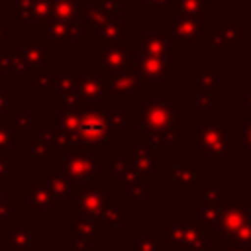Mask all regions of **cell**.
<instances>
[{
    "mask_svg": "<svg viewBox=\"0 0 251 251\" xmlns=\"http://www.w3.org/2000/svg\"><path fill=\"white\" fill-rule=\"evenodd\" d=\"M190 145L198 149V155L208 159L210 165H224L227 157L235 155V129L227 126L224 118L200 120L190 129Z\"/></svg>",
    "mask_w": 251,
    "mask_h": 251,
    "instance_id": "obj_1",
    "label": "cell"
},
{
    "mask_svg": "<svg viewBox=\"0 0 251 251\" xmlns=\"http://www.w3.org/2000/svg\"><path fill=\"white\" fill-rule=\"evenodd\" d=\"M55 159H57L55 171L71 178L76 190L102 184V175H100L102 157L92 151V145L84 143V145L73 147Z\"/></svg>",
    "mask_w": 251,
    "mask_h": 251,
    "instance_id": "obj_2",
    "label": "cell"
},
{
    "mask_svg": "<svg viewBox=\"0 0 251 251\" xmlns=\"http://www.w3.org/2000/svg\"><path fill=\"white\" fill-rule=\"evenodd\" d=\"M208 226L196 216H175L163 229L165 245L169 243L173 251H206Z\"/></svg>",
    "mask_w": 251,
    "mask_h": 251,
    "instance_id": "obj_3",
    "label": "cell"
},
{
    "mask_svg": "<svg viewBox=\"0 0 251 251\" xmlns=\"http://www.w3.org/2000/svg\"><path fill=\"white\" fill-rule=\"evenodd\" d=\"M163 31L169 37L171 47H176V49H198L202 39H208V35H210L208 10L204 14H200V16L173 18V20L165 22Z\"/></svg>",
    "mask_w": 251,
    "mask_h": 251,
    "instance_id": "obj_4",
    "label": "cell"
},
{
    "mask_svg": "<svg viewBox=\"0 0 251 251\" xmlns=\"http://www.w3.org/2000/svg\"><path fill=\"white\" fill-rule=\"evenodd\" d=\"M135 108L139 114V127L147 131H161L169 127H182V112L176 110L167 100H135Z\"/></svg>",
    "mask_w": 251,
    "mask_h": 251,
    "instance_id": "obj_5",
    "label": "cell"
},
{
    "mask_svg": "<svg viewBox=\"0 0 251 251\" xmlns=\"http://www.w3.org/2000/svg\"><path fill=\"white\" fill-rule=\"evenodd\" d=\"M29 29L39 33V41L45 47H55V49L75 47L76 41L84 35V29L80 24L65 22L59 18H49L47 22H41L37 25H29Z\"/></svg>",
    "mask_w": 251,
    "mask_h": 251,
    "instance_id": "obj_6",
    "label": "cell"
},
{
    "mask_svg": "<svg viewBox=\"0 0 251 251\" xmlns=\"http://www.w3.org/2000/svg\"><path fill=\"white\" fill-rule=\"evenodd\" d=\"M143 92H147V84L141 78L137 67H127L108 75L106 102H135Z\"/></svg>",
    "mask_w": 251,
    "mask_h": 251,
    "instance_id": "obj_7",
    "label": "cell"
},
{
    "mask_svg": "<svg viewBox=\"0 0 251 251\" xmlns=\"http://www.w3.org/2000/svg\"><path fill=\"white\" fill-rule=\"evenodd\" d=\"M139 55L135 47L129 45H98L92 49V65L104 73H116L127 67H137Z\"/></svg>",
    "mask_w": 251,
    "mask_h": 251,
    "instance_id": "obj_8",
    "label": "cell"
},
{
    "mask_svg": "<svg viewBox=\"0 0 251 251\" xmlns=\"http://www.w3.org/2000/svg\"><path fill=\"white\" fill-rule=\"evenodd\" d=\"M106 80H108V73L100 71L92 63L86 65L82 73L76 76L75 90L90 110H96L102 106V102H106Z\"/></svg>",
    "mask_w": 251,
    "mask_h": 251,
    "instance_id": "obj_9",
    "label": "cell"
},
{
    "mask_svg": "<svg viewBox=\"0 0 251 251\" xmlns=\"http://www.w3.org/2000/svg\"><path fill=\"white\" fill-rule=\"evenodd\" d=\"M78 133L82 141L92 147H110V126L100 108L80 112Z\"/></svg>",
    "mask_w": 251,
    "mask_h": 251,
    "instance_id": "obj_10",
    "label": "cell"
},
{
    "mask_svg": "<svg viewBox=\"0 0 251 251\" xmlns=\"http://www.w3.org/2000/svg\"><path fill=\"white\" fill-rule=\"evenodd\" d=\"M200 192H202V196L198 200V218L208 227H216L220 222V216L227 204V196L214 180L204 182V188Z\"/></svg>",
    "mask_w": 251,
    "mask_h": 251,
    "instance_id": "obj_11",
    "label": "cell"
},
{
    "mask_svg": "<svg viewBox=\"0 0 251 251\" xmlns=\"http://www.w3.org/2000/svg\"><path fill=\"white\" fill-rule=\"evenodd\" d=\"M210 49H241L245 47V24L239 20H220L208 35Z\"/></svg>",
    "mask_w": 251,
    "mask_h": 251,
    "instance_id": "obj_12",
    "label": "cell"
},
{
    "mask_svg": "<svg viewBox=\"0 0 251 251\" xmlns=\"http://www.w3.org/2000/svg\"><path fill=\"white\" fill-rule=\"evenodd\" d=\"M200 165L198 163H163V180H167L175 192L180 190H202L204 182H198Z\"/></svg>",
    "mask_w": 251,
    "mask_h": 251,
    "instance_id": "obj_13",
    "label": "cell"
},
{
    "mask_svg": "<svg viewBox=\"0 0 251 251\" xmlns=\"http://www.w3.org/2000/svg\"><path fill=\"white\" fill-rule=\"evenodd\" d=\"M110 198H112V192L106 190V188H102V184L76 190L75 214H82V216L94 218L100 224V214L106 208V204L110 202Z\"/></svg>",
    "mask_w": 251,
    "mask_h": 251,
    "instance_id": "obj_14",
    "label": "cell"
},
{
    "mask_svg": "<svg viewBox=\"0 0 251 251\" xmlns=\"http://www.w3.org/2000/svg\"><path fill=\"white\" fill-rule=\"evenodd\" d=\"M127 157L135 169V173L145 180L153 182L157 176V165H163L165 159L155 153L153 145H129L127 147Z\"/></svg>",
    "mask_w": 251,
    "mask_h": 251,
    "instance_id": "obj_15",
    "label": "cell"
},
{
    "mask_svg": "<svg viewBox=\"0 0 251 251\" xmlns=\"http://www.w3.org/2000/svg\"><path fill=\"white\" fill-rule=\"evenodd\" d=\"M57 198L51 192V188L47 186V182H39V180H31L29 186L25 190H22L20 194V206L24 210H55L57 208Z\"/></svg>",
    "mask_w": 251,
    "mask_h": 251,
    "instance_id": "obj_16",
    "label": "cell"
},
{
    "mask_svg": "<svg viewBox=\"0 0 251 251\" xmlns=\"http://www.w3.org/2000/svg\"><path fill=\"white\" fill-rule=\"evenodd\" d=\"M251 220V210L247 208V204L243 202V198H237L233 202H227L222 216H220V222H218V231L220 235H224L226 239H229L245 222Z\"/></svg>",
    "mask_w": 251,
    "mask_h": 251,
    "instance_id": "obj_17",
    "label": "cell"
},
{
    "mask_svg": "<svg viewBox=\"0 0 251 251\" xmlns=\"http://www.w3.org/2000/svg\"><path fill=\"white\" fill-rule=\"evenodd\" d=\"M135 49L139 57H169L171 43L165 31H147L137 29L135 33Z\"/></svg>",
    "mask_w": 251,
    "mask_h": 251,
    "instance_id": "obj_18",
    "label": "cell"
},
{
    "mask_svg": "<svg viewBox=\"0 0 251 251\" xmlns=\"http://www.w3.org/2000/svg\"><path fill=\"white\" fill-rule=\"evenodd\" d=\"M114 20H120V0H100V2L88 4L80 20V25L86 31V29H92L100 24H108Z\"/></svg>",
    "mask_w": 251,
    "mask_h": 251,
    "instance_id": "obj_19",
    "label": "cell"
},
{
    "mask_svg": "<svg viewBox=\"0 0 251 251\" xmlns=\"http://www.w3.org/2000/svg\"><path fill=\"white\" fill-rule=\"evenodd\" d=\"M65 235L86 237L94 245H98L102 241V226L94 218H88L82 214H73V216L65 218Z\"/></svg>",
    "mask_w": 251,
    "mask_h": 251,
    "instance_id": "obj_20",
    "label": "cell"
},
{
    "mask_svg": "<svg viewBox=\"0 0 251 251\" xmlns=\"http://www.w3.org/2000/svg\"><path fill=\"white\" fill-rule=\"evenodd\" d=\"M137 71L147 86L175 75V67L171 65L169 57H139Z\"/></svg>",
    "mask_w": 251,
    "mask_h": 251,
    "instance_id": "obj_21",
    "label": "cell"
},
{
    "mask_svg": "<svg viewBox=\"0 0 251 251\" xmlns=\"http://www.w3.org/2000/svg\"><path fill=\"white\" fill-rule=\"evenodd\" d=\"M4 239L2 243L12 247L14 251H31L33 245L39 243V227H14V226H2Z\"/></svg>",
    "mask_w": 251,
    "mask_h": 251,
    "instance_id": "obj_22",
    "label": "cell"
},
{
    "mask_svg": "<svg viewBox=\"0 0 251 251\" xmlns=\"http://www.w3.org/2000/svg\"><path fill=\"white\" fill-rule=\"evenodd\" d=\"M94 39H98L102 45H127V31H129V25L127 22L124 20H114V22H108V24H100L96 27L90 29Z\"/></svg>",
    "mask_w": 251,
    "mask_h": 251,
    "instance_id": "obj_23",
    "label": "cell"
},
{
    "mask_svg": "<svg viewBox=\"0 0 251 251\" xmlns=\"http://www.w3.org/2000/svg\"><path fill=\"white\" fill-rule=\"evenodd\" d=\"M22 73H31L24 57V51L20 47H0V76H14Z\"/></svg>",
    "mask_w": 251,
    "mask_h": 251,
    "instance_id": "obj_24",
    "label": "cell"
},
{
    "mask_svg": "<svg viewBox=\"0 0 251 251\" xmlns=\"http://www.w3.org/2000/svg\"><path fill=\"white\" fill-rule=\"evenodd\" d=\"M92 0H53L51 18H59L65 22H76L80 24L88 4Z\"/></svg>",
    "mask_w": 251,
    "mask_h": 251,
    "instance_id": "obj_25",
    "label": "cell"
},
{
    "mask_svg": "<svg viewBox=\"0 0 251 251\" xmlns=\"http://www.w3.org/2000/svg\"><path fill=\"white\" fill-rule=\"evenodd\" d=\"M129 220V210L122 208L118 198H110V202L106 204V208L100 214V226L108 227V226H118V227H126Z\"/></svg>",
    "mask_w": 251,
    "mask_h": 251,
    "instance_id": "obj_26",
    "label": "cell"
},
{
    "mask_svg": "<svg viewBox=\"0 0 251 251\" xmlns=\"http://www.w3.org/2000/svg\"><path fill=\"white\" fill-rule=\"evenodd\" d=\"M20 49L24 51V57L29 65V69H37L43 67L47 61V47L39 41V39H31V37H24L20 41Z\"/></svg>",
    "mask_w": 251,
    "mask_h": 251,
    "instance_id": "obj_27",
    "label": "cell"
},
{
    "mask_svg": "<svg viewBox=\"0 0 251 251\" xmlns=\"http://www.w3.org/2000/svg\"><path fill=\"white\" fill-rule=\"evenodd\" d=\"M218 80L220 73L216 65H200V69L194 75H190V84H194L198 90L218 92Z\"/></svg>",
    "mask_w": 251,
    "mask_h": 251,
    "instance_id": "obj_28",
    "label": "cell"
},
{
    "mask_svg": "<svg viewBox=\"0 0 251 251\" xmlns=\"http://www.w3.org/2000/svg\"><path fill=\"white\" fill-rule=\"evenodd\" d=\"M47 186L51 188V192L55 194L57 200H75L76 198V188L75 182L67 176H63L61 173H49L47 175Z\"/></svg>",
    "mask_w": 251,
    "mask_h": 251,
    "instance_id": "obj_29",
    "label": "cell"
},
{
    "mask_svg": "<svg viewBox=\"0 0 251 251\" xmlns=\"http://www.w3.org/2000/svg\"><path fill=\"white\" fill-rule=\"evenodd\" d=\"M145 137H147L149 145H153V147H180L182 145V127L147 131Z\"/></svg>",
    "mask_w": 251,
    "mask_h": 251,
    "instance_id": "obj_30",
    "label": "cell"
},
{
    "mask_svg": "<svg viewBox=\"0 0 251 251\" xmlns=\"http://www.w3.org/2000/svg\"><path fill=\"white\" fill-rule=\"evenodd\" d=\"M29 92H53L55 94V75L43 65L29 73Z\"/></svg>",
    "mask_w": 251,
    "mask_h": 251,
    "instance_id": "obj_31",
    "label": "cell"
},
{
    "mask_svg": "<svg viewBox=\"0 0 251 251\" xmlns=\"http://www.w3.org/2000/svg\"><path fill=\"white\" fill-rule=\"evenodd\" d=\"M8 120H10V126L14 127V131L22 139H29L31 137V129L39 127V122L31 114L22 112V110H12V118H8Z\"/></svg>",
    "mask_w": 251,
    "mask_h": 251,
    "instance_id": "obj_32",
    "label": "cell"
},
{
    "mask_svg": "<svg viewBox=\"0 0 251 251\" xmlns=\"http://www.w3.org/2000/svg\"><path fill=\"white\" fill-rule=\"evenodd\" d=\"M55 92H73L76 86V69L73 65H57L55 67Z\"/></svg>",
    "mask_w": 251,
    "mask_h": 251,
    "instance_id": "obj_33",
    "label": "cell"
},
{
    "mask_svg": "<svg viewBox=\"0 0 251 251\" xmlns=\"http://www.w3.org/2000/svg\"><path fill=\"white\" fill-rule=\"evenodd\" d=\"M190 110H204V112H216L218 110V92L208 90H194L190 94Z\"/></svg>",
    "mask_w": 251,
    "mask_h": 251,
    "instance_id": "obj_34",
    "label": "cell"
},
{
    "mask_svg": "<svg viewBox=\"0 0 251 251\" xmlns=\"http://www.w3.org/2000/svg\"><path fill=\"white\" fill-rule=\"evenodd\" d=\"M206 2L204 0H175L173 4V16L175 18H190V16H200L206 12Z\"/></svg>",
    "mask_w": 251,
    "mask_h": 251,
    "instance_id": "obj_35",
    "label": "cell"
},
{
    "mask_svg": "<svg viewBox=\"0 0 251 251\" xmlns=\"http://www.w3.org/2000/svg\"><path fill=\"white\" fill-rule=\"evenodd\" d=\"M22 137L10 126V120L0 114V151H12L22 145Z\"/></svg>",
    "mask_w": 251,
    "mask_h": 251,
    "instance_id": "obj_36",
    "label": "cell"
},
{
    "mask_svg": "<svg viewBox=\"0 0 251 251\" xmlns=\"http://www.w3.org/2000/svg\"><path fill=\"white\" fill-rule=\"evenodd\" d=\"M55 108H57V112H63V110H78V112L90 110L80 100L76 90H73V92H55Z\"/></svg>",
    "mask_w": 251,
    "mask_h": 251,
    "instance_id": "obj_37",
    "label": "cell"
},
{
    "mask_svg": "<svg viewBox=\"0 0 251 251\" xmlns=\"http://www.w3.org/2000/svg\"><path fill=\"white\" fill-rule=\"evenodd\" d=\"M51 159L47 147L43 145L39 135H31L29 137V163L31 165H47Z\"/></svg>",
    "mask_w": 251,
    "mask_h": 251,
    "instance_id": "obj_38",
    "label": "cell"
},
{
    "mask_svg": "<svg viewBox=\"0 0 251 251\" xmlns=\"http://www.w3.org/2000/svg\"><path fill=\"white\" fill-rule=\"evenodd\" d=\"M131 169V161H129V157L126 155V157H122V155H110V180L112 182H120L122 180V176L127 173Z\"/></svg>",
    "mask_w": 251,
    "mask_h": 251,
    "instance_id": "obj_39",
    "label": "cell"
},
{
    "mask_svg": "<svg viewBox=\"0 0 251 251\" xmlns=\"http://www.w3.org/2000/svg\"><path fill=\"white\" fill-rule=\"evenodd\" d=\"M53 10V0H33V8L29 14V25H37L41 22H47L51 18Z\"/></svg>",
    "mask_w": 251,
    "mask_h": 251,
    "instance_id": "obj_40",
    "label": "cell"
},
{
    "mask_svg": "<svg viewBox=\"0 0 251 251\" xmlns=\"http://www.w3.org/2000/svg\"><path fill=\"white\" fill-rule=\"evenodd\" d=\"M78 122H80L78 110H63V112H59L55 127H59L63 131H78Z\"/></svg>",
    "mask_w": 251,
    "mask_h": 251,
    "instance_id": "obj_41",
    "label": "cell"
},
{
    "mask_svg": "<svg viewBox=\"0 0 251 251\" xmlns=\"http://www.w3.org/2000/svg\"><path fill=\"white\" fill-rule=\"evenodd\" d=\"M104 118L110 126V129H126V126L129 122V112L126 108H116V110L104 112Z\"/></svg>",
    "mask_w": 251,
    "mask_h": 251,
    "instance_id": "obj_42",
    "label": "cell"
},
{
    "mask_svg": "<svg viewBox=\"0 0 251 251\" xmlns=\"http://www.w3.org/2000/svg\"><path fill=\"white\" fill-rule=\"evenodd\" d=\"M133 245L139 251H165V239L163 235H141L133 241Z\"/></svg>",
    "mask_w": 251,
    "mask_h": 251,
    "instance_id": "obj_43",
    "label": "cell"
},
{
    "mask_svg": "<svg viewBox=\"0 0 251 251\" xmlns=\"http://www.w3.org/2000/svg\"><path fill=\"white\" fill-rule=\"evenodd\" d=\"M33 8V0H12V22H27Z\"/></svg>",
    "mask_w": 251,
    "mask_h": 251,
    "instance_id": "obj_44",
    "label": "cell"
},
{
    "mask_svg": "<svg viewBox=\"0 0 251 251\" xmlns=\"http://www.w3.org/2000/svg\"><path fill=\"white\" fill-rule=\"evenodd\" d=\"M10 165H12V151H0V184L12 182L14 176H12Z\"/></svg>",
    "mask_w": 251,
    "mask_h": 251,
    "instance_id": "obj_45",
    "label": "cell"
},
{
    "mask_svg": "<svg viewBox=\"0 0 251 251\" xmlns=\"http://www.w3.org/2000/svg\"><path fill=\"white\" fill-rule=\"evenodd\" d=\"M94 247H96V245H94L90 239L75 235V239L65 245V251H94Z\"/></svg>",
    "mask_w": 251,
    "mask_h": 251,
    "instance_id": "obj_46",
    "label": "cell"
},
{
    "mask_svg": "<svg viewBox=\"0 0 251 251\" xmlns=\"http://www.w3.org/2000/svg\"><path fill=\"white\" fill-rule=\"evenodd\" d=\"M226 241H235V243H247V245H251V220L249 222H245L229 239H226Z\"/></svg>",
    "mask_w": 251,
    "mask_h": 251,
    "instance_id": "obj_47",
    "label": "cell"
},
{
    "mask_svg": "<svg viewBox=\"0 0 251 251\" xmlns=\"http://www.w3.org/2000/svg\"><path fill=\"white\" fill-rule=\"evenodd\" d=\"M139 4H151L157 14H173L175 0H137Z\"/></svg>",
    "mask_w": 251,
    "mask_h": 251,
    "instance_id": "obj_48",
    "label": "cell"
},
{
    "mask_svg": "<svg viewBox=\"0 0 251 251\" xmlns=\"http://www.w3.org/2000/svg\"><path fill=\"white\" fill-rule=\"evenodd\" d=\"M8 110L10 112L14 110V96H12V92H8L4 88V84H0V114L4 116Z\"/></svg>",
    "mask_w": 251,
    "mask_h": 251,
    "instance_id": "obj_49",
    "label": "cell"
},
{
    "mask_svg": "<svg viewBox=\"0 0 251 251\" xmlns=\"http://www.w3.org/2000/svg\"><path fill=\"white\" fill-rule=\"evenodd\" d=\"M145 180H139V182H135V184H131L126 192H127V198L129 200H143L145 196H147V190H145Z\"/></svg>",
    "mask_w": 251,
    "mask_h": 251,
    "instance_id": "obj_50",
    "label": "cell"
},
{
    "mask_svg": "<svg viewBox=\"0 0 251 251\" xmlns=\"http://www.w3.org/2000/svg\"><path fill=\"white\" fill-rule=\"evenodd\" d=\"M12 206H14V196H12V192L6 196V200L2 202V206H0V227L2 226H6V220L8 218H12Z\"/></svg>",
    "mask_w": 251,
    "mask_h": 251,
    "instance_id": "obj_51",
    "label": "cell"
},
{
    "mask_svg": "<svg viewBox=\"0 0 251 251\" xmlns=\"http://www.w3.org/2000/svg\"><path fill=\"white\" fill-rule=\"evenodd\" d=\"M216 251H251V245H247V243H235V241H226V243H220L216 247Z\"/></svg>",
    "mask_w": 251,
    "mask_h": 251,
    "instance_id": "obj_52",
    "label": "cell"
},
{
    "mask_svg": "<svg viewBox=\"0 0 251 251\" xmlns=\"http://www.w3.org/2000/svg\"><path fill=\"white\" fill-rule=\"evenodd\" d=\"M12 31H14V22L12 20H6L0 24V47H4L6 39L12 37Z\"/></svg>",
    "mask_w": 251,
    "mask_h": 251,
    "instance_id": "obj_53",
    "label": "cell"
},
{
    "mask_svg": "<svg viewBox=\"0 0 251 251\" xmlns=\"http://www.w3.org/2000/svg\"><path fill=\"white\" fill-rule=\"evenodd\" d=\"M243 137H245V147H243V155L251 157V122L245 120L243 124Z\"/></svg>",
    "mask_w": 251,
    "mask_h": 251,
    "instance_id": "obj_54",
    "label": "cell"
},
{
    "mask_svg": "<svg viewBox=\"0 0 251 251\" xmlns=\"http://www.w3.org/2000/svg\"><path fill=\"white\" fill-rule=\"evenodd\" d=\"M243 116H245V120L251 122V94H245V98H243Z\"/></svg>",
    "mask_w": 251,
    "mask_h": 251,
    "instance_id": "obj_55",
    "label": "cell"
},
{
    "mask_svg": "<svg viewBox=\"0 0 251 251\" xmlns=\"http://www.w3.org/2000/svg\"><path fill=\"white\" fill-rule=\"evenodd\" d=\"M33 251H59V249H57L55 243H45V245H39V243H37V247H35Z\"/></svg>",
    "mask_w": 251,
    "mask_h": 251,
    "instance_id": "obj_56",
    "label": "cell"
},
{
    "mask_svg": "<svg viewBox=\"0 0 251 251\" xmlns=\"http://www.w3.org/2000/svg\"><path fill=\"white\" fill-rule=\"evenodd\" d=\"M29 216L35 220V218H47L49 216V212L47 210H29Z\"/></svg>",
    "mask_w": 251,
    "mask_h": 251,
    "instance_id": "obj_57",
    "label": "cell"
},
{
    "mask_svg": "<svg viewBox=\"0 0 251 251\" xmlns=\"http://www.w3.org/2000/svg\"><path fill=\"white\" fill-rule=\"evenodd\" d=\"M243 88H245V94H251V73L243 76Z\"/></svg>",
    "mask_w": 251,
    "mask_h": 251,
    "instance_id": "obj_58",
    "label": "cell"
},
{
    "mask_svg": "<svg viewBox=\"0 0 251 251\" xmlns=\"http://www.w3.org/2000/svg\"><path fill=\"white\" fill-rule=\"evenodd\" d=\"M8 194H10V190H4V188H2V184H0V206H2V202L6 200V196H8Z\"/></svg>",
    "mask_w": 251,
    "mask_h": 251,
    "instance_id": "obj_59",
    "label": "cell"
},
{
    "mask_svg": "<svg viewBox=\"0 0 251 251\" xmlns=\"http://www.w3.org/2000/svg\"><path fill=\"white\" fill-rule=\"evenodd\" d=\"M0 251H14V249L8 247V245H4V243H0Z\"/></svg>",
    "mask_w": 251,
    "mask_h": 251,
    "instance_id": "obj_60",
    "label": "cell"
},
{
    "mask_svg": "<svg viewBox=\"0 0 251 251\" xmlns=\"http://www.w3.org/2000/svg\"><path fill=\"white\" fill-rule=\"evenodd\" d=\"M127 251H139V249H137V247H135L133 243H129V247H127Z\"/></svg>",
    "mask_w": 251,
    "mask_h": 251,
    "instance_id": "obj_61",
    "label": "cell"
},
{
    "mask_svg": "<svg viewBox=\"0 0 251 251\" xmlns=\"http://www.w3.org/2000/svg\"><path fill=\"white\" fill-rule=\"evenodd\" d=\"M204 2H206V4H216L218 0H204Z\"/></svg>",
    "mask_w": 251,
    "mask_h": 251,
    "instance_id": "obj_62",
    "label": "cell"
}]
</instances>
